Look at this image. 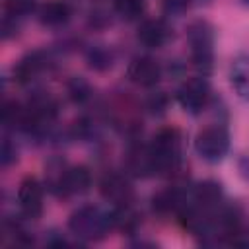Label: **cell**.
I'll return each mask as SVG.
<instances>
[{
    "instance_id": "cell-13",
    "label": "cell",
    "mask_w": 249,
    "mask_h": 249,
    "mask_svg": "<svg viewBox=\"0 0 249 249\" xmlns=\"http://www.w3.org/2000/svg\"><path fill=\"white\" fill-rule=\"evenodd\" d=\"M230 80L239 97L249 101V54L237 56L230 68Z\"/></svg>"
},
{
    "instance_id": "cell-9",
    "label": "cell",
    "mask_w": 249,
    "mask_h": 249,
    "mask_svg": "<svg viewBox=\"0 0 249 249\" xmlns=\"http://www.w3.org/2000/svg\"><path fill=\"white\" fill-rule=\"evenodd\" d=\"M126 74H128L130 82H134L136 86L152 88L161 78V68H160V64L154 58H150V56H138V58H134L128 64Z\"/></svg>"
},
{
    "instance_id": "cell-1",
    "label": "cell",
    "mask_w": 249,
    "mask_h": 249,
    "mask_svg": "<svg viewBox=\"0 0 249 249\" xmlns=\"http://www.w3.org/2000/svg\"><path fill=\"white\" fill-rule=\"evenodd\" d=\"M113 226V220H111V214L101 210L99 206H93V204H86V206H80L78 210L72 212L70 220H68V228L70 231L84 239V241H97V239H103L109 231V228Z\"/></svg>"
},
{
    "instance_id": "cell-3",
    "label": "cell",
    "mask_w": 249,
    "mask_h": 249,
    "mask_svg": "<svg viewBox=\"0 0 249 249\" xmlns=\"http://www.w3.org/2000/svg\"><path fill=\"white\" fill-rule=\"evenodd\" d=\"M187 41L191 47L193 62L198 70L210 72L212 60H214V33L212 27L206 21H195L189 27Z\"/></svg>"
},
{
    "instance_id": "cell-21",
    "label": "cell",
    "mask_w": 249,
    "mask_h": 249,
    "mask_svg": "<svg viewBox=\"0 0 249 249\" xmlns=\"http://www.w3.org/2000/svg\"><path fill=\"white\" fill-rule=\"evenodd\" d=\"M241 2H243V4H247V6H249V0H241Z\"/></svg>"
},
{
    "instance_id": "cell-15",
    "label": "cell",
    "mask_w": 249,
    "mask_h": 249,
    "mask_svg": "<svg viewBox=\"0 0 249 249\" xmlns=\"http://www.w3.org/2000/svg\"><path fill=\"white\" fill-rule=\"evenodd\" d=\"M115 12L123 19L134 21L144 14V0H115Z\"/></svg>"
},
{
    "instance_id": "cell-8",
    "label": "cell",
    "mask_w": 249,
    "mask_h": 249,
    "mask_svg": "<svg viewBox=\"0 0 249 249\" xmlns=\"http://www.w3.org/2000/svg\"><path fill=\"white\" fill-rule=\"evenodd\" d=\"M99 191L105 200H109L117 206L132 202V187H130L128 179L123 177L121 173H115V171L105 173L103 179L99 181Z\"/></svg>"
},
{
    "instance_id": "cell-2",
    "label": "cell",
    "mask_w": 249,
    "mask_h": 249,
    "mask_svg": "<svg viewBox=\"0 0 249 249\" xmlns=\"http://www.w3.org/2000/svg\"><path fill=\"white\" fill-rule=\"evenodd\" d=\"M152 154L156 160V171L158 173H169L175 171L181 161V138L179 132L173 128H163L154 136L152 142Z\"/></svg>"
},
{
    "instance_id": "cell-12",
    "label": "cell",
    "mask_w": 249,
    "mask_h": 249,
    "mask_svg": "<svg viewBox=\"0 0 249 249\" xmlns=\"http://www.w3.org/2000/svg\"><path fill=\"white\" fill-rule=\"evenodd\" d=\"M126 165L134 175H140V177L156 173V160H154L152 148L150 146H134L128 152Z\"/></svg>"
},
{
    "instance_id": "cell-20",
    "label": "cell",
    "mask_w": 249,
    "mask_h": 249,
    "mask_svg": "<svg viewBox=\"0 0 249 249\" xmlns=\"http://www.w3.org/2000/svg\"><path fill=\"white\" fill-rule=\"evenodd\" d=\"M16 160V148H12V142L6 138L2 146V165H10Z\"/></svg>"
},
{
    "instance_id": "cell-10",
    "label": "cell",
    "mask_w": 249,
    "mask_h": 249,
    "mask_svg": "<svg viewBox=\"0 0 249 249\" xmlns=\"http://www.w3.org/2000/svg\"><path fill=\"white\" fill-rule=\"evenodd\" d=\"M169 29L161 19H146L138 27V41L146 49H160L167 43Z\"/></svg>"
},
{
    "instance_id": "cell-6",
    "label": "cell",
    "mask_w": 249,
    "mask_h": 249,
    "mask_svg": "<svg viewBox=\"0 0 249 249\" xmlns=\"http://www.w3.org/2000/svg\"><path fill=\"white\" fill-rule=\"evenodd\" d=\"M53 187L58 189V195H64V196L82 195L91 187V173L84 165L66 167V169L60 171V175L53 183Z\"/></svg>"
},
{
    "instance_id": "cell-17",
    "label": "cell",
    "mask_w": 249,
    "mask_h": 249,
    "mask_svg": "<svg viewBox=\"0 0 249 249\" xmlns=\"http://www.w3.org/2000/svg\"><path fill=\"white\" fill-rule=\"evenodd\" d=\"M88 60H89V66H91V68H95V70H105V68H109V66H111L113 56H111V53H109V51H105V49L97 47V49H93V51L89 53Z\"/></svg>"
},
{
    "instance_id": "cell-14",
    "label": "cell",
    "mask_w": 249,
    "mask_h": 249,
    "mask_svg": "<svg viewBox=\"0 0 249 249\" xmlns=\"http://www.w3.org/2000/svg\"><path fill=\"white\" fill-rule=\"evenodd\" d=\"M45 66V58L41 56V53H33V54H27L16 68V76L19 82H29L33 80Z\"/></svg>"
},
{
    "instance_id": "cell-19",
    "label": "cell",
    "mask_w": 249,
    "mask_h": 249,
    "mask_svg": "<svg viewBox=\"0 0 249 249\" xmlns=\"http://www.w3.org/2000/svg\"><path fill=\"white\" fill-rule=\"evenodd\" d=\"M189 6H191V0H163V12L173 18L185 14Z\"/></svg>"
},
{
    "instance_id": "cell-18",
    "label": "cell",
    "mask_w": 249,
    "mask_h": 249,
    "mask_svg": "<svg viewBox=\"0 0 249 249\" xmlns=\"http://www.w3.org/2000/svg\"><path fill=\"white\" fill-rule=\"evenodd\" d=\"M68 93H70V97H72L76 103H82V101H86V99L89 97V86H88L86 80L74 78V80L68 84Z\"/></svg>"
},
{
    "instance_id": "cell-11",
    "label": "cell",
    "mask_w": 249,
    "mask_h": 249,
    "mask_svg": "<svg viewBox=\"0 0 249 249\" xmlns=\"http://www.w3.org/2000/svg\"><path fill=\"white\" fill-rule=\"evenodd\" d=\"M72 16V8L64 0H51L39 8V21L47 27H60Z\"/></svg>"
},
{
    "instance_id": "cell-4",
    "label": "cell",
    "mask_w": 249,
    "mask_h": 249,
    "mask_svg": "<svg viewBox=\"0 0 249 249\" xmlns=\"http://www.w3.org/2000/svg\"><path fill=\"white\" fill-rule=\"evenodd\" d=\"M195 150L204 161H210V163L220 161L230 150L228 130L220 124H212V126L202 128L195 138Z\"/></svg>"
},
{
    "instance_id": "cell-16",
    "label": "cell",
    "mask_w": 249,
    "mask_h": 249,
    "mask_svg": "<svg viewBox=\"0 0 249 249\" xmlns=\"http://www.w3.org/2000/svg\"><path fill=\"white\" fill-rule=\"evenodd\" d=\"M33 6H35L33 0H6V12L14 19L27 16L33 10Z\"/></svg>"
},
{
    "instance_id": "cell-5",
    "label": "cell",
    "mask_w": 249,
    "mask_h": 249,
    "mask_svg": "<svg viewBox=\"0 0 249 249\" xmlns=\"http://www.w3.org/2000/svg\"><path fill=\"white\" fill-rule=\"evenodd\" d=\"M208 99H210V86H208V82H206L204 78H200V76L187 80V82L179 88V91H177V101H179V105H181L187 113H191V115L200 113V111L206 107Z\"/></svg>"
},
{
    "instance_id": "cell-7",
    "label": "cell",
    "mask_w": 249,
    "mask_h": 249,
    "mask_svg": "<svg viewBox=\"0 0 249 249\" xmlns=\"http://www.w3.org/2000/svg\"><path fill=\"white\" fill-rule=\"evenodd\" d=\"M18 202L21 212L35 220L43 212V187L35 177H25L18 189Z\"/></svg>"
}]
</instances>
